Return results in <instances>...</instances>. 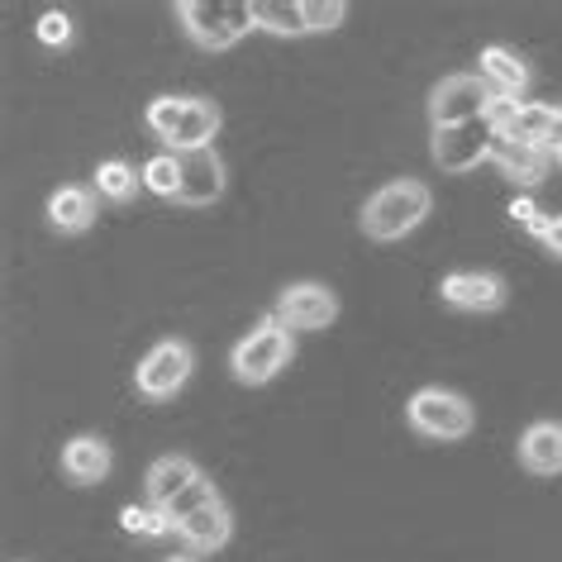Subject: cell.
I'll list each match as a JSON object with an SVG mask.
<instances>
[{"mask_svg": "<svg viewBox=\"0 0 562 562\" xmlns=\"http://www.w3.org/2000/svg\"><path fill=\"white\" fill-rule=\"evenodd\" d=\"M305 20H311V34H329L348 20L344 0H305Z\"/></svg>", "mask_w": 562, "mask_h": 562, "instance_id": "cell-24", "label": "cell"}, {"mask_svg": "<svg viewBox=\"0 0 562 562\" xmlns=\"http://www.w3.org/2000/svg\"><path fill=\"white\" fill-rule=\"evenodd\" d=\"M496 91L482 81V72H448L439 87L429 91V124L448 130V124H468V120H486L496 110Z\"/></svg>", "mask_w": 562, "mask_h": 562, "instance_id": "cell-7", "label": "cell"}, {"mask_svg": "<svg viewBox=\"0 0 562 562\" xmlns=\"http://www.w3.org/2000/svg\"><path fill=\"white\" fill-rule=\"evenodd\" d=\"M38 38H44L48 48L72 44V20H67L63 10H44V20H38Z\"/></svg>", "mask_w": 562, "mask_h": 562, "instance_id": "cell-25", "label": "cell"}, {"mask_svg": "<svg viewBox=\"0 0 562 562\" xmlns=\"http://www.w3.org/2000/svg\"><path fill=\"white\" fill-rule=\"evenodd\" d=\"M177 539L187 543L191 553H220V548L234 539V515H229V505H224V496L201 505V510L187 519H177Z\"/></svg>", "mask_w": 562, "mask_h": 562, "instance_id": "cell-12", "label": "cell"}, {"mask_svg": "<svg viewBox=\"0 0 562 562\" xmlns=\"http://www.w3.org/2000/svg\"><path fill=\"white\" fill-rule=\"evenodd\" d=\"M496 138H501L496 115L468 120V124H448V130H434L429 158H434V167H443V172H472V167L491 162Z\"/></svg>", "mask_w": 562, "mask_h": 562, "instance_id": "cell-6", "label": "cell"}, {"mask_svg": "<svg viewBox=\"0 0 562 562\" xmlns=\"http://www.w3.org/2000/svg\"><path fill=\"white\" fill-rule=\"evenodd\" d=\"M48 224L58 234H87L95 224V187H58L48 195Z\"/></svg>", "mask_w": 562, "mask_h": 562, "instance_id": "cell-19", "label": "cell"}, {"mask_svg": "<svg viewBox=\"0 0 562 562\" xmlns=\"http://www.w3.org/2000/svg\"><path fill=\"white\" fill-rule=\"evenodd\" d=\"M220 120H224L220 105L205 101V95H158V101H148V110H144V124L153 130V138H162L177 158L215 148Z\"/></svg>", "mask_w": 562, "mask_h": 562, "instance_id": "cell-1", "label": "cell"}, {"mask_svg": "<svg viewBox=\"0 0 562 562\" xmlns=\"http://www.w3.org/2000/svg\"><path fill=\"white\" fill-rule=\"evenodd\" d=\"M429 210H434V191L415 177H401V181L376 187L368 201H362L358 224H362L368 238H376V244H396V238H405L411 229L425 224Z\"/></svg>", "mask_w": 562, "mask_h": 562, "instance_id": "cell-2", "label": "cell"}, {"mask_svg": "<svg viewBox=\"0 0 562 562\" xmlns=\"http://www.w3.org/2000/svg\"><path fill=\"white\" fill-rule=\"evenodd\" d=\"M286 329H329L339 319V296L325 286V281H296L277 296L272 311Z\"/></svg>", "mask_w": 562, "mask_h": 562, "instance_id": "cell-9", "label": "cell"}, {"mask_svg": "<svg viewBox=\"0 0 562 562\" xmlns=\"http://www.w3.org/2000/svg\"><path fill=\"white\" fill-rule=\"evenodd\" d=\"M491 162L501 167L505 177L515 181V187H539L548 177V162H553V153L539 148V144H519V138H496V148H491Z\"/></svg>", "mask_w": 562, "mask_h": 562, "instance_id": "cell-16", "label": "cell"}, {"mask_svg": "<svg viewBox=\"0 0 562 562\" xmlns=\"http://www.w3.org/2000/svg\"><path fill=\"white\" fill-rule=\"evenodd\" d=\"M110 443L101 439V434H77L72 443L63 448V472L72 476L77 486H95V482H105L110 476Z\"/></svg>", "mask_w": 562, "mask_h": 562, "instance_id": "cell-18", "label": "cell"}, {"mask_svg": "<svg viewBox=\"0 0 562 562\" xmlns=\"http://www.w3.org/2000/svg\"><path fill=\"white\" fill-rule=\"evenodd\" d=\"M167 562H195V558H167Z\"/></svg>", "mask_w": 562, "mask_h": 562, "instance_id": "cell-29", "label": "cell"}, {"mask_svg": "<svg viewBox=\"0 0 562 562\" xmlns=\"http://www.w3.org/2000/svg\"><path fill=\"white\" fill-rule=\"evenodd\" d=\"M224 195V162L215 148H201V153H187L181 158V191H177V205H215Z\"/></svg>", "mask_w": 562, "mask_h": 562, "instance_id": "cell-14", "label": "cell"}, {"mask_svg": "<svg viewBox=\"0 0 562 562\" xmlns=\"http://www.w3.org/2000/svg\"><path fill=\"white\" fill-rule=\"evenodd\" d=\"M482 81L496 91V101L519 105V95L529 91V67H525V58H515L510 48L491 44V48H482Z\"/></svg>", "mask_w": 562, "mask_h": 562, "instance_id": "cell-17", "label": "cell"}, {"mask_svg": "<svg viewBox=\"0 0 562 562\" xmlns=\"http://www.w3.org/2000/svg\"><path fill=\"white\" fill-rule=\"evenodd\" d=\"M501 124L505 138H519V144H539L553 153L562 138V105H539V101H519V105H496L491 110Z\"/></svg>", "mask_w": 562, "mask_h": 562, "instance_id": "cell-10", "label": "cell"}, {"mask_svg": "<svg viewBox=\"0 0 562 562\" xmlns=\"http://www.w3.org/2000/svg\"><path fill=\"white\" fill-rule=\"evenodd\" d=\"M191 372H195L191 344L162 339V344H153L144 353V362L134 368V386H138V396H148V401H172L177 391L191 382Z\"/></svg>", "mask_w": 562, "mask_h": 562, "instance_id": "cell-8", "label": "cell"}, {"mask_svg": "<svg viewBox=\"0 0 562 562\" xmlns=\"http://www.w3.org/2000/svg\"><path fill=\"white\" fill-rule=\"evenodd\" d=\"M120 525L130 529V533H138V539H167V533H177L172 515L158 510V505H124Z\"/></svg>", "mask_w": 562, "mask_h": 562, "instance_id": "cell-22", "label": "cell"}, {"mask_svg": "<svg viewBox=\"0 0 562 562\" xmlns=\"http://www.w3.org/2000/svg\"><path fill=\"white\" fill-rule=\"evenodd\" d=\"M138 187H144V172H134L130 162L110 158V162L95 167V191H101L105 201L124 205V201H134V195H138Z\"/></svg>", "mask_w": 562, "mask_h": 562, "instance_id": "cell-21", "label": "cell"}, {"mask_svg": "<svg viewBox=\"0 0 562 562\" xmlns=\"http://www.w3.org/2000/svg\"><path fill=\"white\" fill-rule=\"evenodd\" d=\"M291 353H296L291 329L281 325L277 315H267V319H258V325H252L244 339L234 344L229 372H234V382H244V386H267L291 362Z\"/></svg>", "mask_w": 562, "mask_h": 562, "instance_id": "cell-4", "label": "cell"}, {"mask_svg": "<svg viewBox=\"0 0 562 562\" xmlns=\"http://www.w3.org/2000/svg\"><path fill=\"white\" fill-rule=\"evenodd\" d=\"M553 158H558V162H562V138H558V148H553Z\"/></svg>", "mask_w": 562, "mask_h": 562, "instance_id": "cell-28", "label": "cell"}, {"mask_svg": "<svg viewBox=\"0 0 562 562\" xmlns=\"http://www.w3.org/2000/svg\"><path fill=\"white\" fill-rule=\"evenodd\" d=\"M439 296H443V305H453V311L491 315L505 305V281L496 272H448L439 281Z\"/></svg>", "mask_w": 562, "mask_h": 562, "instance_id": "cell-11", "label": "cell"}, {"mask_svg": "<svg viewBox=\"0 0 562 562\" xmlns=\"http://www.w3.org/2000/svg\"><path fill=\"white\" fill-rule=\"evenodd\" d=\"M405 419L419 439H434V443H458L468 439L472 425H476V411L468 396L458 391H443V386H425L415 391L411 405H405Z\"/></svg>", "mask_w": 562, "mask_h": 562, "instance_id": "cell-5", "label": "cell"}, {"mask_svg": "<svg viewBox=\"0 0 562 562\" xmlns=\"http://www.w3.org/2000/svg\"><path fill=\"white\" fill-rule=\"evenodd\" d=\"M510 220H515V224H525V229H529L533 238H539V234L548 229V220H553V215H543V210L533 205L529 195H519V201H510Z\"/></svg>", "mask_w": 562, "mask_h": 562, "instance_id": "cell-26", "label": "cell"}, {"mask_svg": "<svg viewBox=\"0 0 562 562\" xmlns=\"http://www.w3.org/2000/svg\"><path fill=\"white\" fill-rule=\"evenodd\" d=\"M195 482H205V472L195 468L191 458H181V453H167V458H158L148 468V476H144V491H148V505H158V510H172V505L187 496V491L195 486Z\"/></svg>", "mask_w": 562, "mask_h": 562, "instance_id": "cell-13", "label": "cell"}, {"mask_svg": "<svg viewBox=\"0 0 562 562\" xmlns=\"http://www.w3.org/2000/svg\"><path fill=\"white\" fill-rule=\"evenodd\" d=\"M519 468L533 476L562 472V425L558 419H533V425L519 434Z\"/></svg>", "mask_w": 562, "mask_h": 562, "instance_id": "cell-15", "label": "cell"}, {"mask_svg": "<svg viewBox=\"0 0 562 562\" xmlns=\"http://www.w3.org/2000/svg\"><path fill=\"white\" fill-rule=\"evenodd\" d=\"M539 244H543L548 252H553V258H562V215L548 220V229L539 234Z\"/></svg>", "mask_w": 562, "mask_h": 562, "instance_id": "cell-27", "label": "cell"}, {"mask_svg": "<svg viewBox=\"0 0 562 562\" xmlns=\"http://www.w3.org/2000/svg\"><path fill=\"white\" fill-rule=\"evenodd\" d=\"M252 24L262 34L277 38H301L311 34V20H305V0H252Z\"/></svg>", "mask_w": 562, "mask_h": 562, "instance_id": "cell-20", "label": "cell"}, {"mask_svg": "<svg viewBox=\"0 0 562 562\" xmlns=\"http://www.w3.org/2000/svg\"><path fill=\"white\" fill-rule=\"evenodd\" d=\"M144 187L153 195H162V201H177V191H181V158L177 153H158V158L144 162Z\"/></svg>", "mask_w": 562, "mask_h": 562, "instance_id": "cell-23", "label": "cell"}, {"mask_svg": "<svg viewBox=\"0 0 562 562\" xmlns=\"http://www.w3.org/2000/svg\"><path fill=\"white\" fill-rule=\"evenodd\" d=\"M177 20H181V34L205 53H224L248 30H258L252 24V0H181Z\"/></svg>", "mask_w": 562, "mask_h": 562, "instance_id": "cell-3", "label": "cell"}]
</instances>
